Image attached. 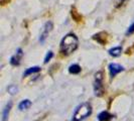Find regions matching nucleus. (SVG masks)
<instances>
[{"label":"nucleus","instance_id":"2eb2a0df","mask_svg":"<svg viewBox=\"0 0 134 121\" xmlns=\"http://www.w3.org/2000/svg\"><path fill=\"white\" fill-rule=\"evenodd\" d=\"M8 91H9V93H10V94H14V93H16V92H17V88L12 85V86L8 87Z\"/></svg>","mask_w":134,"mask_h":121},{"label":"nucleus","instance_id":"f257e3e1","mask_svg":"<svg viewBox=\"0 0 134 121\" xmlns=\"http://www.w3.org/2000/svg\"><path fill=\"white\" fill-rule=\"evenodd\" d=\"M79 40L74 34H67L60 41V53L65 56L71 54L78 48Z\"/></svg>","mask_w":134,"mask_h":121},{"label":"nucleus","instance_id":"1a4fd4ad","mask_svg":"<svg viewBox=\"0 0 134 121\" xmlns=\"http://www.w3.org/2000/svg\"><path fill=\"white\" fill-rule=\"evenodd\" d=\"M98 118H99L100 121H107L112 118V115L109 114L107 111H103V112H101L100 114H99Z\"/></svg>","mask_w":134,"mask_h":121},{"label":"nucleus","instance_id":"7ed1b4c3","mask_svg":"<svg viewBox=\"0 0 134 121\" xmlns=\"http://www.w3.org/2000/svg\"><path fill=\"white\" fill-rule=\"evenodd\" d=\"M94 90L96 96H101L103 94V73L98 72L95 75Z\"/></svg>","mask_w":134,"mask_h":121},{"label":"nucleus","instance_id":"4468645a","mask_svg":"<svg viewBox=\"0 0 134 121\" xmlns=\"http://www.w3.org/2000/svg\"><path fill=\"white\" fill-rule=\"evenodd\" d=\"M53 57H54V53L49 51V52H48V53L47 54V56H46V58H44V64L48 63V60H51V59H52Z\"/></svg>","mask_w":134,"mask_h":121},{"label":"nucleus","instance_id":"9d476101","mask_svg":"<svg viewBox=\"0 0 134 121\" xmlns=\"http://www.w3.org/2000/svg\"><path fill=\"white\" fill-rule=\"evenodd\" d=\"M69 72L71 73V74H79L81 72V67L79 65H77V64H74V65H72V66H70L69 68Z\"/></svg>","mask_w":134,"mask_h":121},{"label":"nucleus","instance_id":"f8f14e48","mask_svg":"<svg viewBox=\"0 0 134 121\" xmlns=\"http://www.w3.org/2000/svg\"><path fill=\"white\" fill-rule=\"evenodd\" d=\"M30 105H31V102L26 99V100L21 101L18 107H19L20 110H25V109H28V108L30 107Z\"/></svg>","mask_w":134,"mask_h":121},{"label":"nucleus","instance_id":"dca6fc26","mask_svg":"<svg viewBox=\"0 0 134 121\" xmlns=\"http://www.w3.org/2000/svg\"><path fill=\"white\" fill-rule=\"evenodd\" d=\"M134 32V22L129 26V28L127 29V31H126V34H132Z\"/></svg>","mask_w":134,"mask_h":121},{"label":"nucleus","instance_id":"20e7f679","mask_svg":"<svg viewBox=\"0 0 134 121\" xmlns=\"http://www.w3.org/2000/svg\"><path fill=\"white\" fill-rule=\"evenodd\" d=\"M52 29H53V23H52L51 21H47V23L44 24L43 30H42V32L40 34V42H43V41H44V40L48 36V34L52 31Z\"/></svg>","mask_w":134,"mask_h":121},{"label":"nucleus","instance_id":"f3484780","mask_svg":"<svg viewBox=\"0 0 134 121\" xmlns=\"http://www.w3.org/2000/svg\"><path fill=\"white\" fill-rule=\"evenodd\" d=\"M0 1H1V3H2V4H4V3L6 2L7 0H0Z\"/></svg>","mask_w":134,"mask_h":121},{"label":"nucleus","instance_id":"6e6552de","mask_svg":"<svg viewBox=\"0 0 134 121\" xmlns=\"http://www.w3.org/2000/svg\"><path fill=\"white\" fill-rule=\"evenodd\" d=\"M109 54L110 56H112V57H119L122 53V47H115L113 48H111V50H109Z\"/></svg>","mask_w":134,"mask_h":121},{"label":"nucleus","instance_id":"f03ea898","mask_svg":"<svg viewBox=\"0 0 134 121\" xmlns=\"http://www.w3.org/2000/svg\"><path fill=\"white\" fill-rule=\"evenodd\" d=\"M92 113V107L89 103H83L76 109L72 121H81L87 118Z\"/></svg>","mask_w":134,"mask_h":121},{"label":"nucleus","instance_id":"ddd939ff","mask_svg":"<svg viewBox=\"0 0 134 121\" xmlns=\"http://www.w3.org/2000/svg\"><path fill=\"white\" fill-rule=\"evenodd\" d=\"M40 67L29 68V69H27L26 71L24 72L23 76H24V77H26V76H28V75H31V74H34V73H37V72H40Z\"/></svg>","mask_w":134,"mask_h":121},{"label":"nucleus","instance_id":"39448f33","mask_svg":"<svg viewBox=\"0 0 134 121\" xmlns=\"http://www.w3.org/2000/svg\"><path fill=\"white\" fill-rule=\"evenodd\" d=\"M22 57H23V52H22L21 48H18V50L16 51V53L11 57V59H10V64H11L12 66H18L20 64V60L22 59Z\"/></svg>","mask_w":134,"mask_h":121},{"label":"nucleus","instance_id":"0eeeda50","mask_svg":"<svg viewBox=\"0 0 134 121\" xmlns=\"http://www.w3.org/2000/svg\"><path fill=\"white\" fill-rule=\"evenodd\" d=\"M107 35V34L106 32H99V34H94L93 35V38H94L95 40H97L99 43H101V45H105L106 42H107V40H106V36Z\"/></svg>","mask_w":134,"mask_h":121},{"label":"nucleus","instance_id":"423d86ee","mask_svg":"<svg viewBox=\"0 0 134 121\" xmlns=\"http://www.w3.org/2000/svg\"><path fill=\"white\" fill-rule=\"evenodd\" d=\"M109 71H110V76L113 78L117 74H119L120 72L124 71V68L120 66V65H118V64H114L113 63V64L109 65Z\"/></svg>","mask_w":134,"mask_h":121},{"label":"nucleus","instance_id":"9b49d317","mask_svg":"<svg viewBox=\"0 0 134 121\" xmlns=\"http://www.w3.org/2000/svg\"><path fill=\"white\" fill-rule=\"evenodd\" d=\"M11 106H12V103L9 102L6 105V107L4 108V111H3V119H2V121L7 120V117H8V115H9V111H10V109H11Z\"/></svg>","mask_w":134,"mask_h":121}]
</instances>
